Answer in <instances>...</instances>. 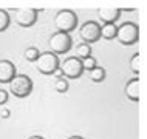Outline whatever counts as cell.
I'll use <instances>...</instances> for the list:
<instances>
[{
  "mask_svg": "<svg viewBox=\"0 0 147 139\" xmlns=\"http://www.w3.org/2000/svg\"><path fill=\"white\" fill-rule=\"evenodd\" d=\"M9 93L16 97H26L33 91V81L26 74H16L9 82Z\"/></svg>",
  "mask_w": 147,
  "mask_h": 139,
  "instance_id": "obj_2",
  "label": "cell"
},
{
  "mask_svg": "<svg viewBox=\"0 0 147 139\" xmlns=\"http://www.w3.org/2000/svg\"><path fill=\"white\" fill-rule=\"evenodd\" d=\"M6 101H8V91L3 90V88H0V107L5 105Z\"/></svg>",
  "mask_w": 147,
  "mask_h": 139,
  "instance_id": "obj_20",
  "label": "cell"
},
{
  "mask_svg": "<svg viewBox=\"0 0 147 139\" xmlns=\"http://www.w3.org/2000/svg\"><path fill=\"white\" fill-rule=\"evenodd\" d=\"M54 90H56L57 93H65V91L68 90V81H67L65 77L56 79V82H54Z\"/></svg>",
  "mask_w": 147,
  "mask_h": 139,
  "instance_id": "obj_17",
  "label": "cell"
},
{
  "mask_svg": "<svg viewBox=\"0 0 147 139\" xmlns=\"http://www.w3.org/2000/svg\"><path fill=\"white\" fill-rule=\"evenodd\" d=\"M28 139H45V138H42V136H37V134H34V136H30Z\"/></svg>",
  "mask_w": 147,
  "mask_h": 139,
  "instance_id": "obj_22",
  "label": "cell"
},
{
  "mask_svg": "<svg viewBox=\"0 0 147 139\" xmlns=\"http://www.w3.org/2000/svg\"><path fill=\"white\" fill-rule=\"evenodd\" d=\"M40 11L42 9H37V8H19L16 11V22L23 28L33 26Z\"/></svg>",
  "mask_w": 147,
  "mask_h": 139,
  "instance_id": "obj_8",
  "label": "cell"
},
{
  "mask_svg": "<svg viewBox=\"0 0 147 139\" xmlns=\"http://www.w3.org/2000/svg\"><path fill=\"white\" fill-rule=\"evenodd\" d=\"M116 39L122 45H133L140 39V28L133 22H125L116 28Z\"/></svg>",
  "mask_w": 147,
  "mask_h": 139,
  "instance_id": "obj_3",
  "label": "cell"
},
{
  "mask_svg": "<svg viewBox=\"0 0 147 139\" xmlns=\"http://www.w3.org/2000/svg\"><path fill=\"white\" fill-rule=\"evenodd\" d=\"M71 43H73L71 36L67 34V33H59V31L53 33V36H51L50 40H48L51 53H54L56 56L57 54H65L67 51H70Z\"/></svg>",
  "mask_w": 147,
  "mask_h": 139,
  "instance_id": "obj_5",
  "label": "cell"
},
{
  "mask_svg": "<svg viewBox=\"0 0 147 139\" xmlns=\"http://www.w3.org/2000/svg\"><path fill=\"white\" fill-rule=\"evenodd\" d=\"M124 91H125V96L129 97L130 101L138 102V101H140V97H141V82H140V79H138V77L130 79V81L127 82Z\"/></svg>",
  "mask_w": 147,
  "mask_h": 139,
  "instance_id": "obj_10",
  "label": "cell"
},
{
  "mask_svg": "<svg viewBox=\"0 0 147 139\" xmlns=\"http://www.w3.org/2000/svg\"><path fill=\"white\" fill-rule=\"evenodd\" d=\"M16 66L11 60H0V83H8L16 76Z\"/></svg>",
  "mask_w": 147,
  "mask_h": 139,
  "instance_id": "obj_11",
  "label": "cell"
},
{
  "mask_svg": "<svg viewBox=\"0 0 147 139\" xmlns=\"http://www.w3.org/2000/svg\"><path fill=\"white\" fill-rule=\"evenodd\" d=\"M91 56V46L88 43H81V45H78L76 51H74V57H78L79 60H82V59Z\"/></svg>",
  "mask_w": 147,
  "mask_h": 139,
  "instance_id": "obj_14",
  "label": "cell"
},
{
  "mask_svg": "<svg viewBox=\"0 0 147 139\" xmlns=\"http://www.w3.org/2000/svg\"><path fill=\"white\" fill-rule=\"evenodd\" d=\"M121 11L119 8H110V6H102L98 9V17L101 19V22L104 23H115L121 15Z\"/></svg>",
  "mask_w": 147,
  "mask_h": 139,
  "instance_id": "obj_9",
  "label": "cell"
},
{
  "mask_svg": "<svg viewBox=\"0 0 147 139\" xmlns=\"http://www.w3.org/2000/svg\"><path fill=\"white\" fill-rule=\"evenodd\" d=\"M81 63H82V70H87V71H91L94 66H98L96 65V59H94L93 56H88V57L82 59Z\"/></svg>",
  "mask_w": 147,
  "mask_h": 139,
  "instance_id": "obj_19",
  "label": "cell"
},
{
  "mask_svg": "<svg viewBox=\"0 0 147 139\" xmlns=\"http://www.w3.org/2000/svg\"><path fill=\"white\" fill-rule=\"evenodd\" d=\"M68 139H84V138H82V136H70Z\"/></svg>",
  "mask_w": 147,
  "mask_h": 139,
  "instance_id": "obj_23",
  "label": "cell"
},
{
  "mask_svg": "<svg viewBox=\"0 0 147 139\" xmlns=\"http://www.w3.org/2000/svg\"><path fill=\"white\" fill-rule=\"evenodd\" d=\"M79 36L82 37V40L85 43H93L101 39V25H99L98 22L94 20H88L85 22L84 25L81 26V30H79Z\"/></svg>",
  "mask_w": 147,
  "mask_h": 139,
  "instance_id": "obj_7",
  "label": "cell"
},
{
  "mask_svg": "<svg viewBox=\"0 0 147 139\" xmlns=\"http://www.w3.org/2000/svg\"><path fill=\"white\" fill-rule=\"evenodd\" d=\"M0 116H2L3 119L9 118V110H8V108H5V107H3V108H0Z\"/></svg>",
  "mask_w": 147,
  "mask_h": 139,
  "instance_id": "obj_21",
  "label": "cell"
},
{
  "mask_svg": "<svg viewBox=\"0 0 147 139\" xmlns=\"http://www.w3.org/2000/svg\"><path fill=\"white\" fill-rule=\"evenodd\" d=\"M39 54H40V53H39V50L36 48V46H30V48H26L25 53H23L25 59H26V60H30V62H36V60H37Z\"/></svg>",
  "mask_w": 147,
  "mask_h": 139,
  "instance_id": "obj_16",
  "label": "cell"
},
{
  "mask_svg": "<svg viewBox=\"0 0 147 139\" xmlns=\"http://www.w3.org/2000/svg\"><path fill=\"white\" fill-rule=\"evenodd\" d=\"M36 68L42 74H53L59 68V57L51 51H43L36 60Z\"/></svg>",
  "mask_w": 147,
  "mask_h": 139,
  "instance_id": "obj_4",
  "label": "cell"
},
{
  "mask_svg": "<svg viewBox=\"0 0 147 139\" xmlns=\"http://www.w3.org/2000/svg\"><path fill=\"white\" fill-rule=\"evenodd\" d=\"M9 26V14L5 9H0V33Z\"/></svg>",
  "mask_w": 147,
  "mask_h": 139,
  "instance_id": "obj_18",
  "label": "cell"
},
{
  "mask_svg": "<svg viewBox=\"0 0 147 139\" xmlns=\"http://www.w3.org/2000/svg\"><path fill=\"white\" fill-rule=\"evenodd\" d=\"M130 68L135 74H140L142 70V56L140 53H135L130 59Z\"/></svg>",
  "mask_w": 147,
  "mask_h": 139,
  "instance_id": "obj_13",
  "label": "cell"
},
{
  "mask_svg": "<svg viewBox=\"0 0 147 139\" xmlns=\"http://www.w3.org/2000/svg\"><path fill=\"white\" fill-rule=\"evenodd\" d=\"M116 25L115 23H104V25L101 26V37L107 39V40H110V39H115L116 37Z\"/></svg>",
  "mask_w": 147,
  "mask_h": 139,
  "instance_id": "obj_12",
  "label": "cell"
},
{
  "mask_svg": "<svg viewBox=\"0 0 147 139\" xmlns=\"http://www.w3.org/2000/svg\"><path fill=\"white\" fill-rule=\"evenodd\" d=\"M54 26L59 33H67L73 31L78 26V14L71 9H61L54 15Z\"/></svg>",
  "mask_w": 147,
  "mask_h": 139,
  "instance_id": "obj_1",
  "label": "cell"
},
{
  "mask_svg": "<svg viewBox=\"0 0 147 139\" xmlns=\"http://www.w3.org/2000/svg\"><path fill=\"white\" fill-rule=\"evenodd\" d=\"M59 70L62 71V76L65 79H78V77H81L82 73H84L81 60H79L78 57H74V56L67 57L65 60L61 63V68Z\"/></svg>",
  "mask_w": 147,
  "mask_h": 139,
  "instance_id": "obj_6",
  "label": "cell"
},
{
  "mask_svg": "<svg viewBox=\"0 0 147 139\" xmlns=\"http://www.w3.org/2000/svg\"><path fill=\"white\" fill-rule=\"evenodd\" d=\"M88 74L93 82H102L105 79V70L102 66H94L91 71H88Z\"/></svg>",
  "mask_w": 147,
  "mask_h": 139,
  "instance_id": "obj_15",
  "label": "cell"
}]
</instances>
